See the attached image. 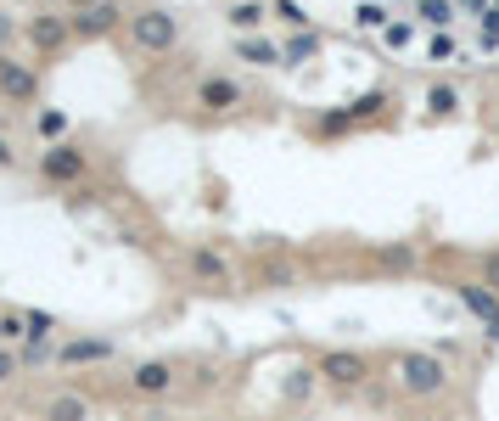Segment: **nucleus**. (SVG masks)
I'll return each instance as SVG.
<instances>
[{
  "mask_svg": "<svg viewBox=\"0 0 499 421\" xmlns=\"http://www.w3.org/2000/svg\"><path fill=\"white\" fill-rule=\"evenodd\" d=\"M275 12H281L292 28H309V17H304V6H297V0H275Z\"/></svg>",
  "mask_w": 499,
  "mask_h": 421,
  "instance_id": "4be33fe9",
  "label": "nucleus"
},
{
  "mask_svg": "<svg viewBox=\"0 0 499 421\" xmlns=\"http://www.w3.org/2000/svg\"><path fill=\"white\" fill-rule=\"evenodd\" d=\"M45 421H90V405H85L79 394H62V399H51Z\"/></svg>",
  "mask_w": 499,
  "mask_h": 421,
  "instance_id": "dca6fc26",
  "label": "nucleus"
},
{
  "mask_svg": "<svg viewBox=\"0 0 499 421\" xmlns=\"http://www.w3.org/2000/svg\"><path fill=\"white\" fill-rule=\"evenodd\" d=\"M118 23H124V12L113 6V0H102V6H79L74 35H79V40H102V35H113Z\"/></svg>",
  "mask_w": 499,
  "mask_h": 421,
  "instance_id": "0eeeda50",
  "label": "nucleus"
},
{
  "mask_svg": "<svg viewBox=\"0 0 499 421\" xmlns=\"http://www.w3.org/2000/svg\"><path fill=\"white\" fill-rule=\"evenodd\" d=\"M196 102H203L208 113H230L242 102V85L236 79H203V90H196Z\"/></svg>",
  "mask_w": 499,
  "mask_h": 421,
  "instance_id": "f8f14e48",
  "label": "nucleus"
},
{
  "mask_svg": "<svg viewBox=\"0 0 499 421\" xmlns=\"http://www.w3.org/2000/svg\"><path fill=\"white\" fill-rule=\"evenodd\" d=\"M225 17H230V28H242V35H253V28H258L264 17H270V6H264V0H236V6H230Z\"/></svg>",
  "mask_w": 499,
  "mask_h": 421,
  "instance_id": "4468645a",
  "label": "nucleus"
},
{
  "mask_svg": "<svg viewBox=\"0 0 499 421\" xmlns=\"http://www.w3.org/2000/svg\"><path fill=\"white\" fill-rule=\"evenodd\" d=\"M483 286H494V293H499V253L483 258Z\"/></svg>",
  "mask_w": 499,
  "mask_h": 421,
  "instance_id": "bb28decb",
  "label": "nucleus"
},
{
  "mask_svg": "<svg viewBox=\"0 0 499 421\" xmlns=\"http://www.w3.org/2000/svg\"><path fill=\"white\" fill-rule=\"evenodd\" d=\"M421 12H426V23H438V28H444V23L454 17V0H449V6H444V0H426Z\"/></svg>",
  "mask_w": 499,
  "mask_h": 421,
  "instance_id": "412c9836",
  "label": "nucleus"
},
{
  "mask_svg": "<svg viewBox=\"0 0 499 421\" xmlns=\"http://www.w3.org/2000/svg\"><path fill=\"white\" fill-rule=\"evenodd\" d=\"M454 56H460V45H454V40H444V35L432 40V62H454Z\"/></svg>",
  "mask_w": 499,
  "mask_h": 421,
  "instance_id": "b1692460",
  "label": "nucleus"
},
{
  "mask_svg": "<svg viewBox=\"0 0 499 421\" xmlns=\"http://www.w3.org/2000/svg\"><path fill=\"white\" fill-rule=\"evenodd\" d=\"M393 382L404 387L410 399H432V394L449 387V366H444V354H432V348H404L393 360Z\"/></svg>",
  "mask_w": 499,
  "mask_h": 421,
  "instance_id": "f257e3e1",
  "label": "nucleus"
},
{
  "mask_svg": "<svg viewBox=\"0 0 499 421\" xmlns=\"http://www.w3.org/2000/svg\"><path fill=\"white\" fill-rule=\"evenodd\" d=\"M314 376H325L331 387H359L371 376V366H364V354H354V348H331V354H320Z\"/></svg>",
  "mask_w": 499,
  "mask_h": 421,
  "instance_id": "20e7f679",
  "label": "nucleus"
},
{
  "mask_svg": "<svg viewBox=\"0 0 499 421\" xmlns=\"http://www.w3.org/2000/svg\"><path fill=\"white\" fill-rule=\"evenodd\" d=\"M56 360L62 366H95V360H113V343L107 337H74L56 348Z\"/></svg>",
  "mask_w": 499,
  "mask_h": 421,
  "instance_id": "9d476101",
  "label": "nucleus"
},
{
  "mask_svg": "<svg viewBox=\"0 0 499 421\" xmlns=\"http://www.w3.org/2000/svg\"><path fill=\"white\" fill-rule=\"evenodd\" d=\"M454 293H460V304L488 326V337H499V293H494V286H483V281H460Z\"/></svg>",
  "mask_w": 499,
  "mask_h": 421,
  "instance_id": "423d86ee",
  "label": "nucleus"
},
{
  "mask_svg": "<svg viewBox=\"0 0 499 421\" xmlns=\"http://www.w3.org/2000/svg\"><path fill=\"white\" fill-rule=\"evenodd\" d=\"M483 45H499V12L494 6L483 12Z\"/></svg>",
  "mask_w": 499,
  "mask_h": 421,
  "instance_id": "393cba45",
  "label": "nucleus"
},
{
  "mask_svg": "<svg viewBox=\"0 0 499 421\" xmlns=\"http://www.w3.org/2000/svg\"><path fill=\"white\" fill-rule=\"evenodd\" d=\"M426 107L438 113V118H449V113L460 107V90H454V85H432V90H426Z\"/></svg>",
  "mask_w": 499,
  "mask_h": 421,
  "instance_id": "f3484780",
  "label": "nucleus"
},
{
  "mask_svg": "<svg viewBox=\"0 0 499 421\" xmlns=\"http://www.w3.org/2000/svg\"><path fill=\"white\" fill-rule=\"evenodd\" d=\"M62 129H68V118H62V113H40V135H45V141H56Z\"/></svg>",
  "mask_w": 499,
  "mask_h": 421,
  "instance_id": "5701e85b",
  "label": "nucleus"
},
{
  "mask_svg": "<svg viewBox=\"0 0 499 421\" xmlns=\"http://www.w3.org/2000/svg\"><path fill=\"white\" fill-rule=\"evenodd\" d=\"M382 40H387L393 51H404V45H410V23H387V28H382Z\"/></svg>",
  "mask_w": 499,
  "mask_h": 421,
  "instance_id": "aec40b11",
  "label": "nucleus"
},
{
  "mask_svg": "<svg viewBox=\"0 0 499 421\" xmlns=\"http://www.w3.org/2000/svg\"><path fill=\"white\" fill-rule=\"evenodd\" d=\"M0 95H6V102H35V95H40L35 62H17V56L0 51Z\"/></svg>",
  "mask_w": 499,
  "mask_h": 421,
  "instance_id": "39448f33",
  "label": "nucleus"
},
{
  "mask_svg": "<svg viewBox=\"0 0 499 421\" xmlns=\"http://www.w3.org/2000/svg\"><path fill=\"white\" fill-rule=\"evenodd\" d=\"M40 175H45V180H56V185L79 180V175H85V152H79V146H51V152L40 157Z\"/></svg>",
  "mask_w": 499,
  "mask_h": 421,
  "instance_id": "6e6552de",
  "label": "nucleus"
},
{
  "mask_svg": "<svg viewBox=\"0 0 499 421\" xmlns=\"http://www.w3.org/2000/svg\"><path fill=\"white\" fill-rule=\"evenodd\" d=\"M79 6H102V0H79Z\"/></svg>",
  "mask_w": 499,
  "mask_h": 421,
  "instance_id": "7c9ffc66",
  "label": "nucleus"
},
{
  "mask_svg": "<svg viewBox=\"0 0 499 421\" xmlns=\"http://www.w3.org/2000/svg\"><path fill=\"white\" fill-rule=\"evenodd\" d=\"M23 326H28V337H51L56 315H45V309H28V315H23Z\"/></svg>",
  "mask_w": 499,
  "mask_h": 421,
  "instance_id": "6ab92c4d",
  "label": "nucleus"
},
{
  "mask_svg": "<svg viewBox=\"0 0 499 421\" xmlns=\"http://www.w3.org/2000/svg\"><path fill=\"white\" fill-rule=\"evenodd\" d=\"M129 40H135L141 51H152V56H163V51L180 45V17L169 6H146V12L129 17Z\"/></svg>",
  "mask_w": 499,
  "mask_h": 421,
  "instance_id": "f03ea898",
  "label": "nucleus"
},
{
  "mask_svg": "<svg viewBox=\"0 0 499 421\" xmlns=\"http://www.w3.org/2000/svg\"><path fill=\"white\" fill-rule=\"evenodd\" d=\"M12 164H17V157H12V146H6V141H0V169H12Z\"/></svg>",
  "mask_w": 499,
  "mask_h": 421,
  "instance_id": "c85d7f7f",
  "label": "nucleus"
},
{
  "mask_svg": "<svg viewBox=\"0 0 499 421\" xmlns=\"http://www.w3.org/2000/svg\"><path fill=\"white\" fill-rule=\"evenodd\" d=\"M12 40V23H6V12H0V45H6Z\"/></svg>",
  "mask_w": 499,
  "mask_h": 421,
  "instance_id": "c756f323",
  "label": "nucleus"
},
{
  "mask_svg": "<svg viewBox=\"0 0 499 421\" xmlns=\"http://www.w3.org/2000/svg\"><path fill=\"white\" fill-rule=\"evenodd\" d=\"M0 337H28V326H23V315H0Z\"/></svg>",
  "mask_w": 499,
  "mask_h": 421,
  "instance_id": "a878e982",
  "label": "nucleus"
},
{
  "mask_svg": "<svg viewBox=\"0 0 499 421\" xmlns=\"http://www.w3.org/2000/svg\"><path fill=\"white\" fill-rule=\"evenodd\" d=\"M236 56H242V62H253V68H275V62H286L275 40H253V35L236 45Z\"/></svg>",
  "mask_w": 499,
  "mask_h": 421,
  "instance_id": "ddd939ff",
  "label": "nucleus"
},
{
  "mask_svg": "<svg viewBox=\"0 0 499 421\" xmlns=\"http://www.w3.org/2000/svg\"><path fill=\"white\" fill-rule=\"evenodd\" d=\"M12 371H17V360H12V354H6V348H0V382H6Z\"/></svg>",
  "mask_w": 499,
  "mask_h": 421,
  "instance_id": "cd10ccee",
  "label": "nucleus"
},
{
  "mask_svg": "<svg viewBox=\"0 0 499 421\" xmlns=\"http://www.w3.org/2000/svg\"><path fill=\"white\" fill-rule=\"evenodd\" d=\"M281 56H286V68H297V62H309V56H320V35H309V28H297V35L281 45Z\"/></svg>",
  "mask_w": 499,
  "mask_h": 421,
  "instance_id": "2eb2a0df",
  "label": "nucleus"
},
{
  "mask_svg": "<svg viewBox=\"0 0 499 421\" xmlns=\"http://www.w3.org/2000/svg\"><path fill=\"white\" fill-rule=\"evenodd\" d=\"M185 265H191V276L203 286H230V265H225V253H214V247H191Z\"/></svg>",
  "mask_w": 499,
  "mask_h": 421,
  "instance_id": "1a4fd4ad",
  "label": "nucleus"
},
{
  "mask_svg": "<svg viewBox=\"0 0 499 421\" xmlns=\"http://www.w3.org/2000/svg\"><path fill=\"white\" fill-rule=\"evenodd\" d=\"M354 28H387V6H376V0H359V6H354Z\"/></svg>",
  "mask_w": 499,
  "mask_h": 421,
  "instance_id": "a211bd4d",
  "label": "nucleus"
},
{
  "mask_svg": "<svg viewBox=\"0 0 499 421\" xmlns=\"http://www.w3.org/2000/svg\"><path fill=\"white\" fill-rule=\"evenodd\" d=\"M135 394H146V399H157V394H169L175 387V366L169 360H146V366H135Z\"/></svg>",
  "mask_w": 499,
  "mask_h": 421,
  "instance_id": "9b49d317",
  "label": "nucleus"
},
{
  "mask_svg": "<svg viewBox=\"0 0 499 421\" xmlns=\"http://www.w3.org/2000/svg\"><path fill=\"white\" fill-rule=\"evenodd\" d=\"M23 35H28V45H35V56H56L62 45L74 40V17L40 12V17H28V23H23Z\"/></svg>",
  "mask_w": 499,
  "mask_h": 421,
  "instance_id": "7ed1b4c3",
  "label": "nucleus"
}]
</instances>
